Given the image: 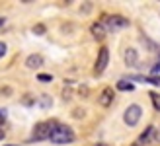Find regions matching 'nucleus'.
<instances>
[{"label": "nucleus", "instance_id": "nucleus-3", "mask_svg": "<svg viewBox=\"0 0 160 146\" xmlns=\"http://www.w3.org/2000/svg\"><path fill=\"white\" fill-rule=\"evenodd\" d=\"M141 115H142V109H141V105H137V103H133V105H129V107L125 109V115H123V121L129 127H135L141 121Z\"/></svg>", "mask_w": 160, "mask_h": 146}, {"label": "nucleus", "instance_id": "nucleus-10", "mask_svg": "<svg viewBox=\"0 0 160 146\" xmlns=\"http://www.w3.org/2000/svg\"><path fill=\"white\" fill-rule=\"evenodd\" d=\"M90 31H92V35H94L96 39H103V37H106V33H108V31H106V27L102 26V22H100V23H92Z\"/></svg>", "mask_w": 160, "mask_h": 146}, {"label": "nucleus", "instance_id": "nucleus-9", "mask_svg": "<svg viewBox=\"0 0 160 146\" xmlns=\"http://www.w3.org/2000/svg\"><path fill=\"white\" fill-rule=\"evenodd\" d=\"M43 64V56L41 55H29L26 59V66L28 68H39Z\"/></svg>", "mask_w": 160, "mask_h": 146}, {"label": "nucleus", "instance_id": "nucleus-12", "mask_svg": "<svg viewBox=\"0 0 160 146\" xmlns=\"http://www.w3.org/2000/svg\"><path fill=\"white\" fill-rule=\"evenodd\" d=\"M133 84L131 82H127V80H121V82H117V90H121V92H133Z\"/></svg>", "mask_w": 160, "mask_h": 146}, {"label": "nucleus", "instance_id": "nucleus-1", "mask_svg": "<svg viewBox=\"0 0 160 146\" xmlns=\"http://www.w3.org/2000/svg\"><path fill=\"white\" fill-rule=\"evenodd\" d=\"M49 140L53 144H70L74 140V133L67 125H53L49 133Z\"/></svg>", "mask_w": 160, "mask_h": 146}, {"label": "nucleus", "instance_id": "nucleus-6", "mask_svg": "<svg viewBox=\"0 0 160 146\" xmlns=\"http://www.w3.org/2000/svg\"><path fill=\"white\" fill-rule=\"evenodd\" d=\"M113 97H115L113 88H103L102 94L98 95V103L102 105V107H109V105L113 103Z\"/></svg>", "mask_w": 160, "mask_h": 146}, {"label": "nucleus", "instance_id": "nucleus-17", "mask_svg": "<svg viewBox=\"0 0 160 146\" xmlns=\"http://www.w3.org/2000/svg\"><path fill=\"white\" fill-rule=\"evenodd\" d=\"M6 51H8V47H6V43L4 41H0V59L6 55Z\"/></svg>", "mask_w": 160, "mask_h": 146}, {"label": "nucleus", "instance_id": "nucleus-7", "mask_svg": "<svg viewBox=\"0 0 160 146\" xmlns=\"http://www.w3.org/2000/svg\"><path fill=\"white\" fill-rule=\"evenodd\" d=\"M154 129H156V127H152V125H148V127L145 129V131L141 133V136H139V140L135 142V144H137V146H142V144H147V142H148L150 139H152V134H154Z\"/></svg>", "mask_w": 160, "mask_h": 146}, {"label": "nucleus", "instance_id": "nucleus-22", "mask_svg": "<svg viewBox=\"0 0 160 146\" xmlns=\"http://www.w3.org/2000/svg\"><path fill=\"white\" fill-rule=\"evenodd\" d=\"M156 72H160V62H158V64H156V66L152 68V74H156Z\"/></svg>", "mask_w": 160, "mask_h": 146}, {"label": "nucleus", "instance_id": "nucleus-13", "mask_svg": "<svg viewBox=\"0 0 160 146\" xmlns=\"http://www.w3.org/2000/svg\"><path fill=\"white\" fill-rule=\"evenodd\" d=\"M150 100H152V105H154V109L160 113V95H158L156 92H152V94H150Z\"/></svg>", "mask_w": 160, "mask_h": 146}, {"label": "nucleus", "instance_id": "nucleus-19", "mask_svg": "<svg viewBox=\"0 0 160 146\" xmlns=\"http://www.w3.org/2000/svg\"><path fill=\"white\" fill-rule=\"evenodd\" d=\"M6 121V109H0V123Z\"/></svg>", "mask_w": 160, "mask_h": 146}, {"label": "nucleus", "instance_id": "nucleus-24", "mask_svg": "<svg viewBox=\"0 0 160 146\" xmlns=\"http://www.w3.org/2000/svg\"><path fill=\"white\" fill-rule=\"evenodd\" d=\"M4 146H18V144H4Z\"/></svg>", "mask_w": 160, "mask_h": 146}, {"label": "nucleus", "instance_id": "nucleus-5", "mask_svg": "<svg viewBox=\"0 0 160 146\" xmlns=\"http://www.w3.org/2000/svg\"><path fill=\"white\" fill-rule=\"evenodd\" d=\"M51 123H37L33 129V134H31V140H45L49 139V133H51Z\"/></svg>", "mask_w": 160, "mask_h": 146}, {"label": "nucleus", "instance_id": "nucleus-23", "mask_svg": "<svg viewBox=\"0 0 160 146\" xmlns=\"http://www.w3.org/2000/svg\"><path fill=\"white\" fill-rule=\"evenodd\" d=\"M4 22H6L4 18H0V27H2V26H4Z\"/></svg>", "mask_w": 160, "mask_h": 146}, {"label": "nucleus", "instance_id": "nucleus-2", "mask_svg": "<svg viewBox=\"0 0 160 146\" xmlns=\"http://www.w3.org/2000/svg\"><path fill=\"white\" fill-rule=\"evenodd\" d=\"M102 26L106 27V31H117V29H125L129 26V20L123 18V16H106Z\"/></svg>", "mask_w": 160, "mask_h": 146}, {"label": "nucleus", "instance_id": "nucleus-16", "mask_svg": "<svg viewBox=\"0 0 160 146\" xmlns=\"http://www.w3.org/2000/svg\"><path fill=\"white\" fill-rule=\"evenodd\" d=\"M33 33L43 35V33H45V26H41V23H39V26H35V27H33Z\"/></svg>", "mask_w": 160, "mask_h": 146}, {"label": "nucleus", "instance_id": "nucleus-14", "mask_svg": "<svg viewBox=\"0 0 160 146\" xmlns=\"http://www.w3.org/2000/svg\"><path fill=\"white\" fill-rule=\"evenodd\" d=\"M51 97L49 95H41V100H39V105H41V107H51Z\"/></svg>", "mask_w": 160, "mask_h": 146}, {"label": "nucleus", "instance_id": "nucleus-20", "mask_svg": "<svg viewBox=\"0 0 160 146\" xmlns=\"http://www.w3.org/2000/svg\"><path fill=\"white\" fill-rule=\"evenodd\" d=\"M154 139L160 142V127H158V129H154Z\"/></svg>", "mask_w": 160, "mask_h": 146}, {"label": "nucleus", "instance_id": "nucleus-8", "mask_svg": "<svg viewBox=\"0 0 160 146\" xmlns=\"http://www.w3.org/2000/svg\"><path fill=\"white\" fill-rule=\"evenodd\" d=\"M139 62V53L135 49H127L125 51V64L127 66H135Z\"/></svg>", "mask_w": 160, "mask_h": 146}, {"label": "nucleus", "instance_id": "nucleus-18", "mask_svg": "<svg viewBox=\"0 0 160 146\" xmlns=\"http://www.w3.org/2000/svg\"><path fill=\"white\" fill-rule=\"evenodd\" d=\"M84 109H74V117H84Z\"/></svg>", "mask_w": 160, "mask_h": 146}, {"label": "nucleus", "instance_id": "nucleus-21", "mask_svg": "<svg viewBox=\"0 0 160 146\" xmlns=\"http://www.w3.org/2000/svg\"><path fill=\"white\" fill-rule=\"evenodd\" d=\"M4 136H6V131H4V129H0V140H4Z\"/></svg>", "mask_w": 160, "mask_h": 146}, {"label": "nucleus", "instance_id": "nucleus-4", "mask_svg": "<svg viewBox=\"0 0 160 146\" xmlns=\"http://www.w3.org/2000/svg\"><path fill=\"white\" fill-rule=\"evenodd\" d=\"M108 62H109V49L108 47H102L100 51H98V59H96V66H94L96 74H102V72L106 70Z\"/></svg>", "mask_w": 160, "mask_h": 146}, {"label": "nucleus", "instance_id": "nucleus-25", "mask_svg": "<svg viewBox=\"0 0 160 146\" xmlns=\"http://www.w3.org/2000/svg\"><path fill=\"white\" fill-rule=\"evenodd\" d=\"M94 146H106V144H94Z\"/></svg>", "mask_w": 160, "mask_h": 146}, {"label": "nucleus", "instance_id": "nucleus-15", "mask_svg": "<svg viewBox=\"0 0 160 146\" xmlns=\"http://www.w3.org/2000/svg\"><path fill=\"white\" fill-rule=\"evenodd\" d=\"M37 80H39V82H53V76L51 74H37Z\"/></svg>", "mask_w": 160, "mask_h": 146}, {"label": "nucleus", "instance_id": "nucleus-11", "mask_svg": "<svg viewBox=\"0 0 160 146\" xmlns=\"http://www.w3.org/2000/svg\"><path fill=\"white\" fill-rule=\"evenodd\" d=\"M133 80H141V82H148L152 86H160V76H135Z\"/></svg>", "mask_w": 160, "mask_h": 146}]
</instances>
